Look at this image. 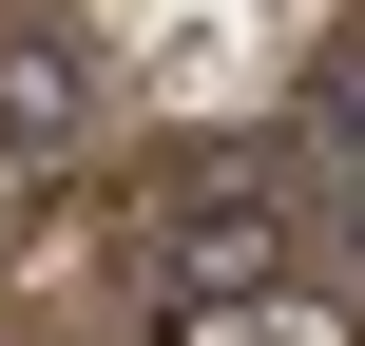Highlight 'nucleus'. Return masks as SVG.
Here are the masks:
<instances>
[{
    "label": "nucleus",
    "mask_w": 365,
    "mask_h": 346,
    "mask_svg": "<svg viewBox=\"0 0 365 346\" xmlns=\"http://www.w3.org/2000/svg\"><path fill=\"white\" fill-rule=\"evenodd\" d=\"M308 135H327V154H365V58H327V77H308Z\"/></svg>",
    "instance_id": "7ed1b4c3"
},
{
    "label": "nucleus",
    "mask_w": 365,
    "mask_h": 346,
    "mask_svg": "<svg viewBox=\"0 0 365 346\" xmlns=\"http://www.w3.org/2000/svg\"><path fill=\"white\" fill-rule=\"evenodd\" d=\"M269 289V193H212V212H173V250H154V308H250Z\"/></svg>",
    "instance_id": "f257e3e1"
},
{
    "label": "nucleus",
    "mask_w": 365,
    "mask_h": 346,
    "mask_svg": "<svg viewBox=\"0 0 365 346\" xmlns=\"http://www.w3.org/2000/svg\"><path fill=\"white\" fill-rule=\"evenodd\" d=\"M77 116H96V39H77V19H0V135L58 154Z\"/></svg>",
    "instance_id": "f03ea898"
}]
</instances>
